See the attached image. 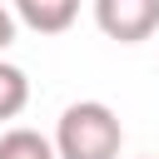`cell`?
Segmentation results:
<instances>
[{"instance_id": "cell-1", "label": "cell", "mask_w": 159, "mask_h": 159, "mask_svg": "<svg viewBox=\"0 0 159 159\" xmlns=\"http://www.w3.org/2000/svg\"><path fill=\"white\" fill-rule=\"evenodd\" d=\"M50 144H55L60 159H119L124 124L104 99H80V104H70L60 114Z\"/></svg>"}, {"instance_id": "cell-2", "label": "cell", "mask_w": 159, "mask_h": 159, "mask_svg": "<svg viewBox=\"0 0 159 159\" xmlns=\"http://www.w3.org/2000/svg\"><path fill=\"white\" fill-rule=\"evenodd\" d=\"M94 25L119 45H139L159 30V0H94Z\"/></svg>"}, {"instance_id": "cell-3", "label": "cell", "mask_w": 159, "mask_h": 159, "mask_svg": "<svg viewBox=\"0 0 159 159\" xmlns=\"http://www.w3.org/2000/svg\"><path fill=\"white\" fill-rule=\"evenodd\" d=\"M80 15V0H15V20L30 25L35 35H60Z\"/></svg>"}, {"instance_id": "cell-4", "label": "cell", "mask_w": 159, "mask_h": 159, "mask_svg": "<svg viewBox=\"0 0 159 159\" xmlns=\"http://www.w3.org/2000/svg\"><path fill=\"white\" fill-rule=\"evenodd\" d=\"M0 159H60V154L40 129H5L0 134Z\"/></svg>"}, {"instance_id": "cell-5", "label": "cell", "mask_w": 159, "mask_h": 159, "mask_svg": "<svg viewBox=\"0 0 159 159\" xmlns=\"http://www.w3.org/2000/svg\"><path fill=\"white\" fill-rule=\"evenodd\" d=\"M25 104H30V80H25V70L0 60V119H15Z\"/></svg>"}, {"instance_id": "cell-6", "label": "cell", "mask_w": 159, "mask_h": 159, "mask_svg": "<svg viewBox=\"0 0 159 159\" xmlns=\"http://www.w3.org/2000/svg\"><path fill=\"white\" fill-rule=\"evenodd\" d=\"M15 45V10L0 0V50H10Z\"/></svg>"}]
</instances>
